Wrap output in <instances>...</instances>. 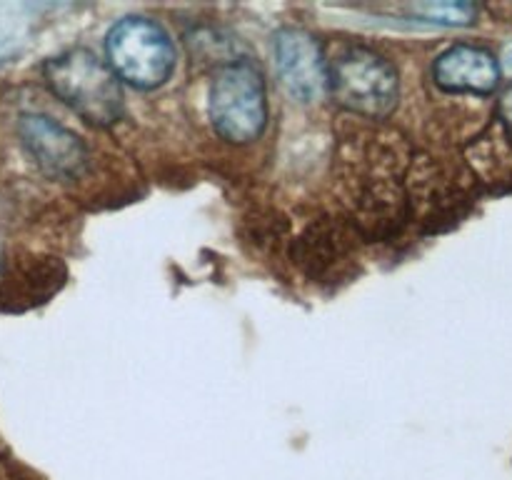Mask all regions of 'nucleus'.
Masks as SVG:
<instances>
[{
    "mask_svg": "<svg viewBox=\"0 0 512 480\" xmlns=\"http://www.w3.org/2000/svg\"><path fill=\"white\" fill-rule=\"evenodd\" d=\"M50 90L90 125H113L123 113V93L110 65L90 50L73 48L55 55L43 68Z\"/></svg>",
    "mask_w": 512,
    "mask_h": 480,
    "instance_id": "nucleus-1",
    "label": "nucleus"
},
{
    "mask_svg": "<svg viewBox=\"0 0 512 480\" xmlns=\"http://www.w3.org/2000/svg\"><path fill=\"white\" fill-rule=\"evenodd\" d=\"M268 120V100L260 70L248 60H235L215 73L210 88V123L215 133L235 145L258 138Z\"/></svg>",
    "mask_w": 512,
    "mask_h": 480,
    "instance_id": "nucleus-2",
    "label": "nucleus"
},
{
    "mask_svg": "<svg viewBox=\"0 0 512 480\" xmlns=\"http://www.w3.org/2000/svg\"><path fill=\"white\" fill-rule=\"evenodd\" d=\"M108 65L115 78L140 90L163 85L175 70V45L158 23L148 18H123L105 40Z\"/></svg>",
    "mask_w": 512,
    "mask_h": 480,
    "instance_id": "nucleus-3",
    "label": "nucleus"
},
{
    "mask_svg": "<svg viewBox=\"0 0 512 480\" xmlns=\"http://www.w3.org/2000/svg\"><path fill=\"white\" fill-rule=\"evenodd\" d=\"M398 73L383 55L350 48L330 68V90L343 108L383 118L398 103Z\"/></svg>",
    "mask_w": 512,
    "mask_h": 480,
    "instance_id": "nucleus-4",
    "label": "nucleus"
},
{
    "mask_svg": "<svg viewBox=\"0 0 512 480\" xmlns=\"http://www.w3.org/2000/svg\"><path fill=\"white\" fill-rule=\"evenodd\" d=\"M275 60L283 85L303 103L320 100L330 90V68L323 48L310 33L285 28L275 35Z\"/></svg>",
    "mask_w": 512,
    "mask_h": 480,
    "instance_id": "nucleus-5",
    "label": "nucleus"
},
{
    "mask_svg": "<svg viewBox=\"0 0 512 480\" xmlns=\"http://www.w3.org/2000/svg\"><path fill=\"white\" fill-rule=\"evenodd\" d=\"M25 150L33 155L38 168L50 178L73 180L85 168V145L75 133L50 120L48 115H23L18 125Z\"/></svg>",
    "mask_w": 512,
    "mask_h": 480,
    "instance_id": "nucleus-6",
    "label": "nucleus"
},
{
    "mask_svg": "<svg viewBox=\"0 0 512 480\" xmlns=\"http://www.w3.org/2000/svg\"><path fill=\"white\" fill-rule=\"evenodd\" d=\"M433 78L450 93L488 95L500 85V65L490 50L460 43L438 55Z\"/></svg>",
    "mask_w": 512,
    "mask_h": 480,
    "instance_id": "nucleus-7",
    "label": "nucleus"
},
{
    "mask_svg": "<svg viewBox=\"0 0 512 480\" xmlns=\"http://www.w3.org/2000/svg\"><path fill=\"white\" fill-rule=\"evenodd\" d=\"M415 15H423L425 20L445 25H468L475 18V5L470 3H428V5H415Z\"/></svg>",
    "mask_w": 512,
    "mask_h": 480,
    "instance_id": "nucleus-8",
    "label": "nucleus"
},
{
    "mask_svg": "<svg viewBox=\"0 0 512 480\" xmlns=\"http://www.w3.org/2000/svg\"><path fill=\"white\" fill-rule=\"evenodd\" d=\"M498 113H500V120H503L505 128H508L512 133V83L503 90V93H500Z\"/></svg>",
    "mask_w": 512,
    "mask_h": 480,
    "instance_id": "nucleus-9",
    "label": "nucleus"
}]
</instances>
